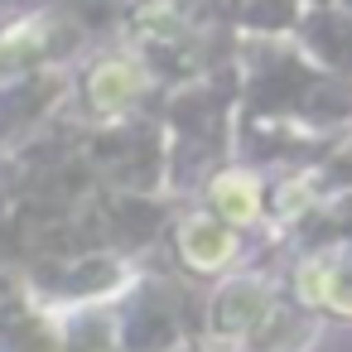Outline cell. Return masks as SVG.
Segmentation results:
<instances>
[{
    "label": "cell",
    "mask_w": 352,
    "mask_h": 352,
    "mask_svg": "<svg viewBox=\"0 0 352 352\" xmlns=\"http://www.w3.org/2000/svg\"><path fill=\"white\" fill-rule=\"evenodd\" d=\"M135 92H140V73H135L126 58L102 63L97 78H92V102H97V107H126Z\"/></svg>",
    "instance_id": "cell-1"
},
{
    "label": "cell",
    "mask_w": 352,
    "mask_h": 352,
    "mask_svg": "<svg viewBox=\"0 0 352 352\" xmlns=\"http://www.w3.org/2000/svg\"><path fill=\"white\" fill-rule=\"evenodd\" d=\"M184 256L193 261V265H222L227 256H232V236H227V227H217V222H193L188 232H184Z\"/></svg>",
    "instance_id": "cell-2"
},
{
    "label": "cell",
    "mask_w": 352,
    "mask_h": 352,
    "mask_svg": "<svg viewBox=\"0 0 352 352\" xmlns=\"http://www.w3.org/2000/svg\"><path fill=\"white\" fill-rule=\"evenodd\" d=\"M256 184L246 179V174H227V179H217V208L232 217V222H251L256 217Z\"/></svg>",
    "instance_id": "cell-3"
}]
</instances>
